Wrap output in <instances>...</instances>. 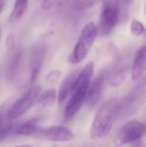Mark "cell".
Listing matches in <instances>:
<instances>
[{
  "label": "cell",
  "mask_w": 146,
  "mask_h": 147,
  "mask_svg": "<svg viewBox=\"0 0 146 147\" xmlns=\"http://www.w3.org/2000/svg\"><path fill=\"white\" fill-rule=\"evenodd\" d=\"M94 73V64L92 62L87 63L84 68L79 71L74 83L72 92L68 98L64 110L65 120H70L80 110L81 106L86 100V95L91 84Z\"/></svg>",
  "instance_id": "1"
},
{
  "label": "cell",
  "mask_w": 146,
  "mask_h": 147,
  "mask_svg": "<svg viewBox=\"0 0 146 147\" xmlns=\"http://www.w3.org/2000/svg\"><path fill=\"white\" fill-rule=\"evenodd\" d=\"M118 110L119 104L114 100L107 101L99 107L90 127L91 139H102L110 133L115 119L118 116Z\"/></svg>",
  "instance_id": "2"
},
{
  "label": "cell",
  "mask_w": 146,
  "mask_h": 147,
  "mask_svg": "<svg viewBox=\"0 0 146 147\" xmlns=\"http://www.w3.org/2000/svg\"><path fill=\"white\" fill-rule=\"evenodd\" d=\"M98 26L94 22H88L81 29L72 52L68 57L69 64H79L86 58L98 35Z\"/></svg>",
  "instance_id": "3"
},
{
  "label": "cell",
  "mask_w": 146,
  "mask_h": 147,
  "mask_svg": "<svg viewBox=\"0 0 146 147\" xmlns=\"http://www.w3.org/2000/svg\"><path fill=\"white\" fill-rule=\"evenodd\" d=\"M119 19V0H104L98 24V32L107 35L114 29Z\"/></svg>",
  "instance_id": "4"
},
{
  "label": "cell",
  "mask_w": 146,
  "mask_h": 147,
  "mask_svg": "<svg viewBox=\"0 0 146 147\" xmlns=\"http://www.w3.org/2000/svg\"><path fill=\"white\" fill-rule=\"evenodd\" d=\"M39 95H40V87L33 86L23 96L17 99L7 110L8 118L10 119V121L13 122L14 120L18 119L27 111H29L31 107L36 104Z\"/></svg>",
  "instance_id": "5"
},
{
  "label": "cell",
  "mask_w": 146,
  "mask_h": 147,
  "mask_svg": "<svg viewBox=\"0 0 146 147\" xmlns=\"http://www.w3.org/2000/svg\"><path fill=\"white\" fill-rule=\"evenodd\" d=\"M146 133V125L138 120H130L126 122L119 133L116 146L137 142Z\"/></svg>",
  "instance_id": "6"
},
{
  "label": "cell",
  "mask_w": 146,
  "mask_h": 147,
  "mask_svg": "<svg viewBox=\"0 0 146 147\" xmlns=\"http://www.w3.org/2000/svg\"><path fill=\"white\" fill-rule=\"evenodd\" d=\"M35 137L42 140L53 142H68L73 139L74 135L69 128L65 126H50L47 128H41Z\"/></svg>",
  "instance_id": "7"
},
{
  "label": "cell",
  "mask_w": 146,
  "mask_h": 147,
  "mask_svg": "<svg viewBox=\"0 0 146 147\" xmlns=\"http://www.w3.org/2000/svg\"><path fill=\"white\" fill-rule=\"evenodd\" d=\"M107 77L108 76L105 72H101L93 81H91L85 100L86 106L89 109L94 108L98 103V101L100 100V98H101L102 92H103L104 89V84H105Z\"/></svg>",
  "instance_id": "8"
},
{
  "label": "cell",
  "mask_w": 146,
  "mask_h": 147,
  "mask_svg": "<svg viewBox=\"0 0 146 147\" xmlns=\"http://www.w3.org/2000/svg\"><path fill=\"white\" fill-rule=\"evenodd\" d=\"M146 72V45H143L136 52L131 67V77L132 80H139Z\"/></svg>",
  "instance_id": "9"
},
{
  "label": "cell",
  "mask_w": 146,
  "mask_h": 147,
  "mask_svg": "<svg viewBox=\"0 0 146 147\" xmlns=\"http://www.w3.org/2000/svg\"><path fill=\"white\" fill-rule=\"evenodd\" d=\"M78 73H79L78 70L73 71L72 73L67 75L64 78V80L61 82L58 91H57V101H58L59 104H62L63 102L66 101L67 98H69L71 92H72L74 83H75V80Z\"/></svg>",
  "instance_id": "10"
},
{
  "label": "cell",
  "mask_w": 146,
  "mask_h": 147,
  "mask_svg": "<svg viewBox=\"0 0 146 147\" xmlns=\"http://www.w3.org/2000/svg\"><path fill=\"white\" fill-rule=\"evenodd\" d=\"M45 57V49L44 48H37L32 53L31 59H30V76L29 80L30 83L33 84L36 81L39 73L41 71V68L43 65Z\"/></svg>",
  "instance_id": "11"
},
{
  "label": "cell",
  "mask_w": 146,
  "mask_h": 147,
  "mask_svg": "<svg viewBox=\"0 0 146 147\" xmlns=\"http://www.w3.org/2000/svg\"><path fill=\"white\" fill-rule=\"evenodd\" d=\"M7 110L8 108H6L5 106H2L0 108V142L7 138L11 133H13L15 127L12 121H10L8 118Z\"/></svg>",
  "instance_id": "12"
},
{
  "label": "cell",
  "mask_w": 146,
  "mask_h": 147,
  "mask_svg": "<svg viewBox=\"0 0 146 147\" xmlns=\"http://www.w3.org/2000/svg\"><path fill=\"white\" fill-rule=\"evenodd\" d=\"M41 128L42 127L33 120V121H28L15 126L13 133L20 136H35Z\"/></svg>",
  "instance_id": "13"
},
{
  "label": "cell",
  "mask_w": 146,
  "mask_h": 147,
  "mask_svg": "<svg viewBox=\"0 0 146 147\" xmlns=\"http://www.w3.org/2000/svg\"><path fill=\"white\" fill-rule=\"evenodd\" d=\"M28 1L29 0H16L9 15V22L15 23L23 17L28 8Z\"/></svg>",
  "instance_id": "14"
},
{
  "label": "cell",
  "mask_w": 146,
  "mask_h": 147,
  "mask_svg": "<svg viewBox=\"0 0 146 147\" xmlns=\"http://www.w3.org/2000/svg\"><path fill=\"white\" fill-rule=\"evenodd\" d=\"M57 100V91L55 89H49L40 93L36 101V105L40 108H46L50 105L54 104Z\"/></svg>",
  "instance_id": "15"
},
{
  "label": "cell",
  "mask_w": 146,
  "mask_h": 147,
  "mask_svg": "<svg viewBox=\"0 0 146 147\" xmlns=\"http://www.w3.org/2000/svg\"><path fill=\"white\" fill-rule=\"evenodd\" d=\"M12 52L11 57H10L9 63H8V75L10 79H14L15 76L17 75L18 70L20 67V62H21L22 53L21 51H15V48L9 50Z\"/></svg>",
  "instance_id": "16"
},
{
  "label": "cell",
  "mask_w": 146,
  "mask_h": 147,
  "mask_svg": "<svg viewBox=\"0 0 146 147\" xmlns=\"http://www.w3.org/2000/svg\"><path fill=\"white\" fill-rule=\"evenodd\" d=\"M127 68L126 67H120L114 69L108 76L109 78V83L112 87H118L122 84V82L125 80L127 76Z\"/></svg>",
  "instance_id": "17"
},
{
  "label": "cell",
  "mask_w": 146,
  "mask_h": 147,
  "mask_svg": "<svg viewBox=\"0 0 146 147\" xmlns=\"http://www.w3.org/2000/svg\"><path fill=\"white\" fill-rule=\"evenodd\" d=\"M104 0H73V7L76 10H86Z\"/></svg>",
  "instance_id": "18"
},
{
  "label": "cell",
  "mask_w": 146,
  "mask_h": 147,
  "mask_svg": "<svg viewBox=\"0 0 146 147\" xmlns=\"http://www.w3.org/2000/svg\"><path fill=\"white\" fill-rule=\"evenodd\" d=\"M130 31L135 36H140V35L144 34L145 27L142 22H140L139 20L133 19L130 23Z\"/></svg>",
  "instance_id": "19"
},
{
  "label": "cell",
  "mask_w": 146,
  "mask_h": 147,
  "mask_svg": "<svg viewBox=\"0 0 146 147\" xmlns=\"http://www.w3.org/2000/svg\"><path fill=\"white\" fill-rule=\"evenodd\" d=\"M72 0H43L42 2V8L44 10H50L53 8L59 7V6L63 5L64 3Z\"/></svg>",
  "instance_id": "20"
},
{
  "label": "cell",
  "mask_w": 146,
  "mask_h": 147,
  "mask_svg": "<svg viewBox=\"0 0 146 147\" xmlns=\"http://www.w3.org/2000/svg\"><path fill=\"white\" fill-rule=\"evenodd\" d=\"M61 74H62V72L58 69L51 70L46 75V77H45V81L48 84H50V85H54V84H56L59 81V79L61 77Z\"/></svg>",
  "instance_id": "21"
},
{
  "label": "cell",
  "mask_w": 146,
  "mask_h": 147,
  "mask_svg": "<svg viewBox=\"0 0 146 147\" xmlns=\"http://www.w3.org/2000/svg\"><path fill=\"white\" fill-rule=\"evenodd\" d=\"M6 46H7L8 50H12L15 48V38L12 34H10L6 39Z\"/></svg>",
  "instance_id": "22"
},
{
  "label": "cell",
  "mask_w": 146,
  "mask_h": 147,
  "mask_svg": "<svg viewBox=\"0 0 146 147\" xmlns=\"http://www.w3.org/2000/svg\"><path fill=\"white\" fill-rule=\"evenodd\" d=\"M4 6H5V0H0V15H1L2 11H3Z\"/></svg>",
  "instance_id": "23"
},
{
  "label": "cell",
  "mask_w": 146,
  "mask_h": 147,
  "mask_svg": "<svg viewBox=\"0 0 146 147\" xmlns=\"http://www.w3.org/2000/svg\"><path fill=\"white\" fill-rule=\"evenodd\" d=\"M1 39H2V27L0 25V43H1Z\"/></svg>",
  "instance_id": "24"
},
{
  "label": "cell",
  "mask_w": 146,
  "mask_h": 147,
  "mask_svg": "<svg viewBox=\"0 0 146 147\" xmlns=\"http://www.w3.org/2000/svg\"><path fill=\"white\" fill-rule=\"evenodd\" d=\"M16 147H32L30 145H19V146H16Z\"/></svg>",
  "instance_id": "25"
},
{
  "label": "cell",
  "mask_w": 146,
  "mask_h": 147,
  "mask_svg": "<svg viewBox=\"0 0 146 147\" xmlns=\"http://www.w3.org/2000/svg\"><path fill=\"white\" fill-rule=\"evenodd\" d=\"M144 35H145V37H146V28H145V32H144Z\"/></svg>",
  "instance_id": "26"
}]
</instances>
